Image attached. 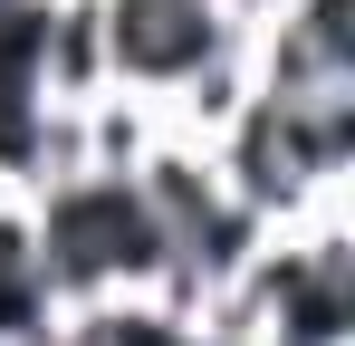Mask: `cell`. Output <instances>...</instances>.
Wrapping results in <instances>:
<instances>
[{
  "mask_svg": "<svg viewBox=\"0 0 355 346\" xmlns=\"http://www.w3.org/2000/svg\"><path fill=\"white\" fill-rule=\"evenodd\" d=\"M29 212H39V298L49 308H144L173 260L135 173H67L49 192H29Z\"/></svg>",
  "mask_w": 355,
  "mask_h": 346,
  "instance_id": "obj_1",
  "label": "cell"
},
{
  "mask_svg": "<svg viewBox=\"0 0 355 346\" xmlns=\"http://www.w3.org/2000/svg\"><path fill=\"white\" fill-rule=\"evenodd\" d=\"M96 19H106V87H135L154 106L250 49V29L221 0H96Z\"/></svg>",
  "mask_w": 355,
  "mask_h": 346,
  "instance_id": "obj_2",
  "label": "cell"
},
{
  "mask_svg": "<svg viewBox=\"0 0 355 346\" xmlns=\"http://www.w3.org/2000/svg\"><path fill=\"white\" fill-rule=\"evenodd\" d=\"M0 346H29V337H0Z\"/></svg>",
  "mask_w": 355,
  "mask_h": 346,
  "instance_id": "obj_3",
  "label": "cell"
}]
</instances>
